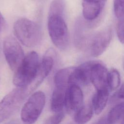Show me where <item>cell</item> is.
<instances>
[{
	"label": "cell",
	"instance_id": "obj_1",
	"mask_svg": "<svg viewBox=\"0 0 124 124\" xmlns=\"http://www.w3.org/2000/svg\"><path fill=\"white\" fill-rule=\"evenodd\" d=\"M40 62L38 54L35 51L28 53L15 71L13 82L17 87H27L36 77Z\"/></svg>",
	"mask_w": 124,
	"mask_h": 124
},
{
	"label": "cell",
	"instance_id": "obj_2",
	"mask_svg": "<svg viewBox=\"0 0 124 124\" xmlns=\"http://www.w3.org/2000/svg\"><path fill=\"white\" fill-rule=\"evenodd\" d=\"M112 30L108 28L85 37H80L78 45L93 57L102 54L108 46L112 38Z\"/></svg>",
	"mask_w": 124,
	"mask_h": 124
},
{
	"label": "cell",
	"instance_id": "obj_3",
	"mask_svg": "<svg viewBox=\"0 0 124 124\" xmlns=\"http://www.w3.org/2000/svg\"><path fill=\"white\" fill-rule=\"evenodd\" d=\"M14 31L18 40L26 46H35L41 41L40 26L29 19L21 18L17 20L14 25Z\"/></svg>",
	"mask_w": 124,
	"mask_h": 124
},
{
	"label": "cell",
	"instance_id": "obj_4",
	"mask_svg": "<svg viewBox=\"0 0 124 124\" xmlns=\"http://www.w3.org/2000/svg\"><path fill=\"white\" fill-rule=\"evenodd\" d=\"M47 28L51 40L61 50L66 49L69 45V33L62 16L51 15L48 16Z\"/></svg>",
	"mask_w": 124,
	"mask_h": 124
},
{
	"label": "cell",
	"instance_id": "obj_5",
	"mask_svg": "<svg viewBox=\"0 0 124 124\" xmlns=\"http://www.w3.org/2000/svg\"><path fill=\"white\" fill-rule=\"evenodd\" d=\"M29 93L24 87H17L0 101V123L9 118L20 107Z\"/></svg>",
	"mask_w": 124,
	"mask_h": 124
},
{
	"label": "cell",
	"instance_id": "obj_6",
	"mask_svg": "<svg viewBox=\"0 0 124 124\" xmlns=\"http://www.w3.org/2000/svg\"><path fill=\"white\" fill-rule=\"evenodd\" d=\"M46 103V96L42 91L32 93L23 106L20 117L24 124H33L41 114Z\"/></svg>",
	"mask_w": 124,
	"mask_h": 124
},
{
	"label": "cell",
	"instance_id": "obj_7",
	"mask_svg": "<svg viewBox=\"0 0 124 124\" xmlns=\"http://www.w3.org/2000/svg\"><path fill=\"white\" fill-rule=\"evenodd\" d=\"M3 51L9 67L15 71L25 57L21 46L14 37L7 36L3 41Z\"/></svg>",
	"mask_w": 124,
	"mask_h": 124
},
{
	"label": "cell",
	"instance_id": "obj_8",
	"mask_svg": "<svg viewBox=\"0 0 124 124\" xmlns=\"http://www.w3.org/2000/svg\"><path fill=\"white\" fill-rule=\"evenodd\" d=\"M55 53L54 49H48L40 62L36 78L33 82L27 87L30 93L42 83L51 71L54 62Z\"/></svg>",
	"mask_w": 124,
	"mask_h": 124
},
{
	"label": "cell",
	"instance_id": "obj_9",
	"mask_svg": "<svg viewBox=\"0 0 124 124\" xmlns=\"http://www.w3.org/2000/svg\"><path fill=\"white\" fill-rule=\"evenodd\" d=\"M83 94L78 85H70L66 89L65 107L67 112L74 114L83 106Z\"/></svg>",
	"mask_w": 124,
	"mask_h": 124
},
{
	"label": "cell",
	"instance_id": "obj_10",
	"mask_svg": "<svg viewBox=\"0 0 124 124\" xmlns=\"http://www.w3.org/2000/svg\"><path fill=\"white\" fill-rule=\"evenodd\" d=\"M108 72L106 67L99 62L95 61L91 72V82L97 91L108 89Z\"/></svg>",
	"mask_w": 124,
	"mask_h": 124
},
{
	"label": "cell",
	"instance_id": "obj_11",
	"mask_svg": "<svg viewBox=\"0 0 124 124\" xmlns=\"http://www.w3.org/2000/svg\"><path fill=\"white\" fill-rule=\"evenodd\" d=\"M95 61H89L74 67L72 77L71 84L77 85H87L91 82V72Z\"/></svg>",
	"mask_w": 124,
	"mask_h": 124
},
{
	"label": "cell",
	"instance_id": "obj_12",
	"mask_svg": "<svg viewBox=\"0 0 124 124\" xmlns=\"http://www.w3.org/2000/svg\"><path fill=\"white\" fill-rule=\"evenodd\" d=\"M107 0H82L83 17L88 20L96 18L102 11Z\"/></svg>",
	"mask_w": 124,
	"mask_h": 124
},
{
	"label": "cell",
	"instance_id": "obj_13",
	"mask_svg": "<svg viewBox=\"0 0 124 124\" xmlns=\"http://www.w3.org/2000/svg\"><path fill=\"white\" fill-rule=\"evenodd\" d=\"M74 67H67L59 70L55 75L54 82L55 87L67 89L71 84V77Z\"/></svg>",
	"mask_w": 124,
	"mask_h": 124
},
{
	"label": "cell",
	"instance_id": "obj_14",
	"mask_svg": "<svg viewBox=\"0 0 124 124\" xmlns=\"http://www.w3.org/2000/svg\"><path fill=\"white\" fill-rule=\"evenodd\" d=\"M66 89L57 87H55L54 89L52 94L50 103L51 109L54 112H61L65 106V96Z\"/></svg>",
	"mask_w": 124,
	"mask_h": 124
},
{
	"label": "cell",
	"instance_id": "obj_15",
	"mask_svg": "<svg viewBox=\"0 0 124 124\" xmlns=\"http://www.w3.org/2000/svg\"><path fill=\"white\" fill-rule=\"evenodd\" d=\"M108 89L97 91L92 100V107L96 114H100L106 106L108 99Z\"/></svg>",
	"mask_w": 124,
	"mask_h": 124
},
{
	"label": "cell",
	"instance_id": "obj_16",
	"mask_svg": "<svg viewBox=\"0 0 124 124\" xmlns=\"http://www.w3.org/2000/svg\"><path fill=\"white\" fill-rule=\"evenodd\" d=\"M93 109L92 105H83L74 114V120L78 124H84L89 122L93 115Z\"/></svg>",
	"mask_w": 124,
	"mask_h": 124
},
{
	"label": "cell",
	"instance_id": "obj_17",
	"mask_svg": "<svg viewBox=\"0 0 124 124\" xmlns=\"http://www.w3.org/2000/svg\"><path fill=\"white\" fill-rule=\"evenodd\" d=\"M124 118V102L113 107L106 116L108 124H115Z\"/></svg>",
	"mask_w": 124,
	"mask_h": 124
},
{
	"label": "cell",
	"instance_id": "obj_18",
	"mask_svg": "<svg viewBox=\"0 0 124 124\" xmlns=\"http://www.w3.org/2000/svg\"><path fill=\"white\" fill-rule=\"evenodd\" d=\"M121 82V78L119 72L115 69H112L108 72V89L114 90L117 89Z\"/></svg>",
	"mask_w": 124,
	"mask_h": 124
},
{
	"label": "cell",
	"instance_id": "obj_19",
	"mask_svg": "<svg viewBox=\"0 0 124 124\" xmlns=\"http://www.w3.org/2000/svg\"><path fill=\"white\" fill-rule=\"evenodd\" d=\"M65 3L63 0H54L50 4L48 11V16H62L64 12Z\"/></svg>",
	"mask_w": 124,
	"mask_h": 124
},
{
	"label": "cell",
	"instance_id": "obj_20",
	"mask_svg": "<svg viewBox=\"0 0 124 124\" xmlns=\"http://www.w3.org/2000/svg\"><path fill=\"white\" fill-rule=\"evenodd\" d=\"M113 8L118 18L124 16V0H113Z\"/></svg>",
	"mask_w": 124,
	"mask_h": 124
},
{
	"label": "cell",
	"instance_id": "obj_21",
	"mask_svg": "<svg viewBox=\"0 0 124 124\" xmlns=\"http://www.w3.org/2000/svg\"><path fill=\"white\" fill-rule=\"evenodd\" d=\"M116 31L119 41L124 44V16L120 18L117 25Z\"/></svg>",
	"mask_w": 124,
	"mask_h": 124
},
{
	"label": "cell",
	"instance_id": "obj_22",
	"mask_svg": "<svg viewBox=\"0 0 124 124\" xmlns=\"http://www.w3.org/2000/svg\"><path fill=\"white\" fill-rule=\"evenodd\" d=\"M64 117L62 112L55 113V114L48 117L45 122L44 124H60Z\"/></svg>",
	"mask_w": 124,
	"mask_h": 124
},
{
	"label": "cell",
	"instance_id": "obj_23",
	"mask_svg": "<svg viewBox=\"0 0 124 124\" xmlns=\"http://www.w3.org/2000/svg\"><path fill=\"white\" fill-rule=\"evenodd\" d=\"M118 96L120 98L124 99V83L118 92Z\"/></svg>",
	"mask_w": 124,
	"mask_h": 124
},
{
	"label": "cell",
	"instance_id": "obj_24",
	"mask_svg": "<svg viewBox=\"0 0 124 124\" xmlns=\"http://www.w3.org/2000/svg\"><path fill=\"white\" fill-rule=\"evenodd\" d=\"M95 124H108L107 123L106 117L101 118L99 121L97 122Z\"/></svg>",
	"mask_w": 124,
	"mask_h": 124
},
{
	"label": "cell",
	"instance_id": "obj_25",
	"mask_svg": "<svg viewBox=\"0 0 124 124\" xmlns=\"http://www.w3.org/2000/svg\"><path fill=\"white\" fill-rule=\"evenodd\" d=\"M3 21H4L3 18L1 13H0V29H1V26H2V25L3 23Z\"/></svg>",
	"mask_w": 124,
	"mask_h": 124
},
{
	"label": "cell",
	"instance_id": "obj_26",
	"mask_svg": "<svg viewBox=\"0 0 124 124\" xmlns=\"http://www.w3.org/2000/svg\"><path fill=\"white\" fill-rule=\"evenodd\" d=\"M121 124H124V118L123 119V120H122Z\"/></svg>",
	"mask_w": 124,
	"mask_h": 124
},
{
	"label": "cell",
	"instance_id": "obj_27",
	"mask_svg": "<svg viewBox=\"0 0 124 124\" xmlns=\"http://www.w3.org/2000/svg\"></svg>",
	"mask_w": 124,
	"mask_h": 124
}]
</instances>
